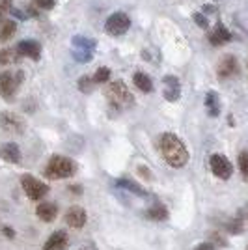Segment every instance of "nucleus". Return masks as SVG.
<instances>
[{"label": "nucleus", "mask_w": 248, "mask_h": 250, "mask_svg": "<svg viewBox=\"0 0 248 250\" xmlns=\"http://www.w3.org/2000/svg\"><path fill=\"white\" fill-rule=\"evenodd\" d=\"M229 40H231V34H229V30H227L222 22H218L217 26L213 28V32L209 34V42H211V45H215V47H220V45L227 43Z\"/></svg>", "instance_id": "16"}, {"label": "nucleus", "mask_w": 248, "mask_h": 250, "mask_svg": "<svg viewBox=\"0 0 248 250\" xmlns=\"http://www.w3.org/2000/svg\"><path fill=\"white\" fill-rule=\"evenodd\" d=\"M192 19L196 21V24L200 26V28H207V26H209V21H207V17L204 15V13H194Z\"/></svg>", "instance_id": "30"}, {"label": "nucleus", "mask_w": 248, "mask_h": 250, "mask_svg": "<svg viewBox=\"0 0 248 250\" xmlns=\"http://www.w3.org/2000/svg\"><path fill=\"white\" fill-rule=\"evenodd\" d=\"M69 245V235L65 229H56L49 235V239L45 241L41 250H65Z\"/></svg>", "instance_id": "10"}, {"label": "nucleus", "mask_w": 248, "mask_h": 250, "mask_svg": "<svg viewBox=\"0 0 248 250\" xmlns=\"http://www.w3.org/2000/svg\"><path fill=\"white\" fill-rule=\"evenodd\" d=\"M36 215L43 220V222H52L58 217V206L54 202H41L36 208Z\"/></svg>", "instance_id": "15"}, {"label": "nucleus", "mask_w": 248, "mask_h": 250, "mask_svg": "<svg viewBox=\"0 0 248 250\" xmlns=\"http://www.w3.org/2000/svg\"><path fill=\"white\" fill-rule=\"evenodd\" d=\"M138 172H140V174H142V176H144V177H147V179L151 177V174H149V168H145V167H138Z\"/></svg>", "instance_id": "33"}, {"label": "nucleus", "mask_w": 248, "mask_h": 250, "mask_svg": "<svg viewBox=\"0 0 248 250\" xmlns=\"http://www.w3.org/2000/svg\"><path fill=\"white\" fill-rule=\"evenodd\" d=\"M93 88H95V83H93V79H90L88 75H83V77L79 79V90H81L83 94H90Z\"/></svg>", "instance_id": "24"}, {"label": "nucleus", "mask_w": 248, "mask_h": 250, "mask_svg": "<svg viewBox=\"0 0 248 250\" xmlns=\"http://www.w3.org/2000/svg\"><path fill=\"white\" fill-rule=\"evenodd\" d=\"M157 146H159V153L168 167L183 168L188 163V149L185 142L174 133H163L157 138Z\"/></svg>", "instance_id": "1"}, {"label": "nucleus", "mask_w": 248, "mask_h": 250, "mask_svg": "<svg viewBox=\"0 0 248 250\" xmlns=\"http://www.w3.org/2000/svg\"><path fill=\"white\" fill-rule=\"evenodd\" d=\"M114 185H116L118 188H125V190L133 192V194H136V196H140V198H147V190H144L138 183L131 181V179H127V177L116 179V181H114Z\"/></svg>", "instance_id": "17"}, {"label": "nucleus", "mask_w": 248, "mask_h": 250, "mask_svg": "<svg viewBox=\"0 0 248 250\" xmlns=\"http://www.w3.org/2000/svg\"><path fill=\"white\" fill-rule=\"evenodd\" d=\"M144 217L153 220V222H165V220H168L170 213H168V209L163 204H155V206H151L149 209H145Z\"/></svg>", "instance_id": "18"}, {"label": "nucleus", "mask_w": 248, "mask_h": 250, "mask_svg": "<svg viewBox=\"0 0 248 250\" xmlns=\"http://www.w3.org/2000/svg\"><path fill=\"white\" fill-rule=\"evenodd\" d=\"M0 125L8 133H15V135L24 133V120L19 114H13V112H2L0 114Z\"/></svg>", "instance_id": "8"}, {"label": "nucleus", "mask_w": 248, "mask_h": 250, "mask_svg": "<svg viewBox=\"0 0 248 250\" xmlns=\"http://www.w3.org/2000/svg\"><path fill=\"white\" fill-rule=\"evenodd\" d=\"M11 0H0V24L6 21V15L11 13Z\"/></svg>", "instance_id": "27"}, {"label": "nucleus", "mask_w": 248, "mask_h": 250, "mask_svg": "<svg viewBox=\"0 0 248 250\" xmlns=\"http://www.w3.org/2000/svg\"><path fill=\"white\" fill-rule=\"evenodd\" d=\"M106 95H108V101L114 108H129L135 104V97L129 92V88L125 86L124 81H114V83L108 84V90H106Z\"/></svg>", "instance_id": "3"}, {"label": "nucleus", "mask_w": 248, "mask_h": 250, "mask_svg": "<svg viewBox=\"0 0 248 250\" xmlns=\"http://www.w3.org/2000/svg\"><path fill=\"white\" fill-rule=\"evenodd\" d=\"M86 220H88V215H86L84 208H81V206H73V208H69L65 211V222H67L69 228L73 229L84 228Z\"/></svg>", "instance_id": "11"}, {"label": "nucleus", "mask_w": 248, "mask_h": 250, "mask_svg": "<svg viewBox=\"0 0 248 250\" xmlns=\"http://www.w3.org/2000/svg\"><path fill=\"white\" fill-rule=\"evenodd\" d=\"M22 83V73L13 75L11 71H4L0 73V94L6 101H13L17 88Z\"/></svg>", "instance_id": "6"}, {"label": "nucleus", "mask_w": 248, "mask_h": 250, "mask_svg": "<svg viewBox=\"0 0 248 250\" xmlns=\"http://www.w3.org/2000/svg\"><path fill=\"white\" fill-rule=\"evenodd\" d=\"M15 30H17V22L6 19V21L0 24V40L2 42H8L11 36L15 34Z\"/></svg>", "instance_id": "23"}, {"label": "nucleus", "mask_w": 248, "mask_h": 250, "mask_svg": "<svg viewBox=\"0 0 248 250\" xmlns=\"http://www.w3.org/2000/svg\"><path fill=\"white\" fill-rule=\"evenodd\" d=\"M0 159L10 163V165H19L22 159L21 147L17 146L15 142H4L0 146Z\"/></svg>", "instance_id": "13"}, {"label": "nucleus", "mask_w": 248, "mask_h": 250, "mask_svg": "<svg viewBox=\"0 0 248 250\" xmlns=\"http://www.w3.org/2000/svg\"><path fill=\"white\" fill-rule=\"evenodd\" d=\"M21 185L24 194L30 200H34V202H41L47 196V192H49V185H45L41 179L30 176V174H24L21 177Z\"/></svg>", "instance_id": "4"}, {"label": "nucleus", "mask_w": 248, "mask_h": 250, "mask_svg": "<svg viewBox=\"0 0 248 250\" xmlns=\"http://www.w3.org/2000/svg\"><path fill=\"white\" fill-rule=\"evenodd\" d=\"M75 170H77V165L69 157L52 155L45 167V176L49 179H65V177H71Z\"/></svg>", "instance_id": "2"}, {"label": "nucleus", "mask_w": 248, "mask_h": 250, "mask_svg": "<svg viewBox=\"0 0 248 250\" xmlns=\"http://www.w3.org/2000/svg\"><path fill=\"white\" fill-rule=\"evenodd\" d=\"M108 81H110V69L108 67H99L93 75V83L95 84H104Z\"/></svg>", "instance_id": "25"}, {"label": "nucleus", "mask_w": 248, "mask_h": 250, "mask_svg": "<svg viewBox=\"0 0 248 250\" xmlns=\"http://www.w3.org/2000/svg\"><path fill=\"white\" fill-rule=\"evenodd\" d=\"M163 88H165L163 94H165L166 101H170V103L179 101V97H181V83H179L177 77L166 75L165 79H163Z\"/></svg>", "instance_id": "9"}, {"label": "nucleus", "mask_w": 248, "mask_h": 250, "mask_svg": "<svg viewBox=\"0 0 248 250\" xmlns=\"http://www.w3.org/2000/svg\"><path fill=\"white\" fill-rule=\"evenodd\" d=\"M133 83H135V86L140 90V92H144V94H151L153 92V81H151V77L149 75L142 73V71H138V73H135V77H133Z\"/></svg>", "instance_id": "19"}, {"label": "nucleus", "mask_w": 248, "mask_h": 250, "mask_svg": "<svg viewBox=\"0 0 248 250\" xmlns=\"http://www.w3.org/2000/svg\"><path fill=\"white\" fill-rule=\"evenodd\" d=\"M71 45H73V49H79V51H84V52H92L93 54L95 47H97V42H95V40H90V38H84V36H73Z\"/></svg>", "instance_id": "20"}, {"label": "nucleus", "mask_w": 248, "mask_h": 250, "mask_svg": "<svg viewBox=\"0 0 248 250\" xmlns=\"http://www.w3.org/2000/svg\"><path fill=\"white\" fill-rule=\"evenodd\" d=\"M129 26H131L129 15L124 13V11H116L104 22V32L108 36H112V38H118V36H124L125 32L129 30Z\"/></svg>", "instance_id": "5"}, {"label": "nucleus", "mask_w": 248, "mask_h": 250, "mask_svg": "<svg viewBox=\"0 0 248 250\" xmlns=\"http://www.w3.org/2000/svg\"><path fill=\"white\" fill-rule=\"evenodd\" d=\"M34 6L40 10H52L54 8V0H34Z\"/></svg>", "instance_id": "29"}, {"label": "nucleus", "mask_w": 248, "mask_h": 250, "mask_svg": "<svg viewBox=\"0 0 248 250\" xmlns=\"http://www.w3.org/2000/svg\"><path fill=\"white\" fill-rule=\"evenodd\" d=\"M15 51L19 52V56H26V58H32V60H40L41 56V45L34 40H24V42H19Z\"/></svg>", "instance_id": "14"}, {"label": "nucleus", "mask_w": 248, "mask_h": 250, "mask_svg": "<svg viewBox=\"0 0 248 250\" xmlns=\"http://www.w3.org/2000/svg\"><path fill=\"white\" fill-rule=\"evenodd\" d=\"M209 167L211 172L218 177V179H229L233 174V165L229 163V159L222 153H213L209 159Z\"/></svg>", "instance_id": "7"}, {"label": "nucleus", "mask_w": 248, "mask_h": 250, "mask_svg": "<svg viewBox=\"0 0 248 250\" xmlns=\"http://www.w3.org/2000/svg\"><path fill=\"white\" fill-rule=\"evenodd\" d=\"M2 233H4L8 239H13V237H15V229L10 228V226H4V228H2Z\"/></svg>", "instance_id": "32"}, {"label": "nucleus", "mask_w": 248, "mask_h": 250, "mask_svg": "<svg viewBox=\"0 0 248 250\" xmlns=\"http://www.w3.org/2000/svg\"><path fill=\"white\" fill-rule=\"evenodd\" d=\"M217 247L211 243V241H206V243H200L196 249H192V250H215Z\"/></svg>", "instance_id": "31"}, {"label": "nucleus", "mask_w": 248, "mask_h": 250, "mask_svg": "<svg viewBox=\"0 0 248 250\" xmlns=\"http://www.w3.org/2000/svg\"><path fill=\"white\" fill-rule=\"evenodd\" d=\"M69 190H71V192H75V194H83V187H81V185H71V187H69Z\"/></svg>", "instance_id": "34"}, {"label": "nucleus", "mask_w": 248, "mask_h": 250, "mask_svg": "<svg viewBox=\"0 0 248 250\" xmlns=\"http://www.w3.org/2000/svg\"><path fill=\"white\" fill-rule=\"evenodd\" d=\"M239 71V62L235 56H231V54H226V56H222V60L218 62V67H217V75L220 79H229V77H233V75Z\"/></svg>", "instance_id": "12"}, {"label": "nucleus", "mask_w": 248, "mask_h": 250, "mask_svg": "<svg viewBox=\"0 0 248 250\" xmlns=\"http://www.w3.org/2000/svg\"><path fill=\"white\" fill-rule=\"evenodd\" d=\"M73 58L79 60V62H90L93 58V54L92 52H84V51H79V49H73Z\"/></svg>", "instance_id": "28"}, {"label": "nucleus", "mask_w": 248, "mask_h": 250, "mask_svg": "<svg viewBox=\"0 0 248 250\" xmlns=\"http://www.w3.org/2000/svg\"><path fill=\"white\" fill-rule=\"evenodd\" d=\"M239 170H241L243 179L248 181V151H241L239 153Z\"/></svg>", "instance_id": "26"}, {"label": "nucleus", "mask_w": 248, "mask_h": 250, "mask_svg": "<svg viewBox=\"0 0 248 250\" xmlns=\"http://www.w3.org/2000/svg\"><path fill=\"white\" fill-rule=\"evenodd\" d=\"M206 108L209 116H213V118H217L220 114V99H218V94L217 92H207L206 95Z\"/></svg>", "instance_id": "21"}, {"label": "nucleus", "mask_w": 248, "mask_h": 250, "mask_svg": "<svg viewBox=\"0 0 248 250\" xmlns=\"http://www.w3.org/2000/svg\"><path fill=\"white\" fill-rule=\"evenodd\" d=\"M19 52L15 49H2L0 51V65H11V63L19 62Z\"/></svg>", "instance_id": "22"}]
</instances>
